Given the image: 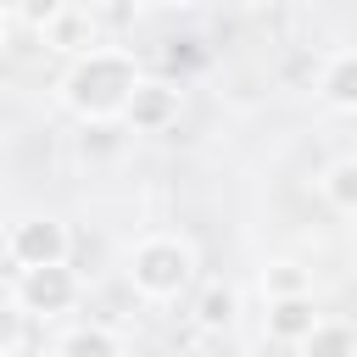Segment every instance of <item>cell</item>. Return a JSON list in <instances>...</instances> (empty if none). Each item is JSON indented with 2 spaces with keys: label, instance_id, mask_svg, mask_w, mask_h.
Returning a JSON list of instances; mask_svg holds the SVG:
<instances>
[{
  "label": "cell",
  "instance_id": "cell-1",
  "mask_svg": "<svg viewBox=\"0 0 357 357\" xmlns=\"http://www.w3.org/2000/svg\"><path fill=\"white\" fill-rule=\"evenodd\" d=\"M139 61L128 56V50H89V56H78L73 67H67V78H61V106L78 117V123H112V117H123V106H128V95L139 89Z\"/></svg>",
  "mask_w": 357,
  "mask_h": 357
},
{
  "label": "cell",
  "instance_id": "cell-2",
  "mask_svg": "<svg viewBox=\"0 0 357 357\" xmlns=\"http://www.w3.org/2000/svg\"><path fill=\"white\" fill-rule=\"evenodd\" d=\"M190 279H195V251L173 234H151L128 251V284L145 301H178Z\"/></svg>",
  "mask_w": 357,
  "mask_h": 357
},
{
  "label": "cell",
  "instance_id": "cell-3",
  "mask_svg": "<svg viewBox=\"0 0 357 357\" xmlns=\"http://www.w3.org/2000/svg\"><path fill=\"white\" fill-rule=\"evenodd\" d=\"M6 251H11L17 268H50V262L73 257V234H67L61 218H22V223H11Z\"/></svg>",
  "mask_w": 357,
  "mask_h": 357
},
{
  "label": "cell",
  "instance_id": "cell-4",
  "mask_svg": "<svg viewBox=\"0 0 357 357\" xmlns=\"http://www.w3.org/2000/svg\"><path fill=\"white\" fill-rule=\"evenodd\" d=\"M17 301L28 318H61L73 301H78V273L67 262H50V268H22L17 273Z\"/></svg>",
  "mask_w": 357,
  "mask_h": 357
},
{
  "label": "cell",
  "instance_id": "cell-5",
  "mask_svg": "<svg viewBox=\"0 0 357 357\" xmlns=\"http://www.w3.org/2000/svg\"><path fill=\"white\" fill-rule=\"evenodd\" d=\"M123 123H128L134 134H162V128H173V123H178V84H167V78H139V89H134L128 106H123Z\"/></svg>",
  "mask_w": 357,
  "mask_h": 357
},
{
  "label": "cell",
  "instance_id": "cell-6",
  "mask_svg": "<svg viewBox=\"0 0 357 357\" xmlns=\"http://www.w3.org/2000/svg\"><path fill=\"white\" fill-rule=\"evenodd\" d=\"M312 324H318L312 296H279V301H268V340L273 346H301L312 335Z\"/></svg>",
  "mask_w": 357,
  "mask_h": 357
},
{
  "label": "cell",
  "instance_id": "cell-7",
  "mask_svg": "<svg viewBox=\"0 0 357 357\" xmlns=\"http://www.w3.org/2000/svg\"><path fill=\"white\" fill-rule=\"evenodd\" d=\"M318 95L335 112H357V50H335L318 67Z\"/></svg>",
  "mask_w": 357,
  "mask_h": 357
},
{
  "label": "cell",
  "instance_id": "cell-8",
  "mask_svg": "<svg viewBox=\"0 0 357 357\" xmlns=\"http://www.w3.org/2000/svg\"><path fill=\"white\" fill-rule=\"evenodd\" d=\"M234 318H240V290L223 284V279H212V284L195 296V324H201L206 335H218V329H234Z\"/></svg>",
  "mask_w": 357,
  "mask_h": 357
},
{
  "label": "cell",
  "instance_id": "cell-9",
  "mask_svg": "<svg viewBox=\"0 0 357 357\" xmlns=\"http://www.w3.org/2000/svg\"><path fill=\"white\" fill-rule=\"evenodd\" d=\"M45 45H56V50L73 56V61L89 56V50H95V22H89V11H73V6H67V11L45 28Z\"/></svg>",
  "mask_w": 357,
  "mask_h": 357
},
{
  "label": "cell",
  "instance_id": "cell-10",
  "mask_svg": "<svg viewBox=\"0 0 357 357\" xmlns=\"http://www.w3.org/2000/svg\"><path fill=\"white\" fill-rule=\"evenodd\" d=\"M301 351L307 357H357V329L340 324V318H318L312 335L301 340Z\"/></svg>",
  "mask_w": 357,
  "mask_h": 357
},
{
  "label": "cell",
  "instance_id": "cell-11",
  "mask_svg": "<svg viewBox=\"0 0 357 357\" xmlns=\"http://www.w3.org/2000/svg\"><path fill=\"white\" fill-rule=\"evenodd\" d=\"M318 190H324V201H329L335 212L357 218V156L329 162V167H324V178H318Z\"/></svg>",
  "mask_w": 357,
  "mask_h": 357
},
{
  "label": "cell",
  "instance_id": "cell-12",
  "mask_svg": "<svg viewBox=\"0 0 357 357\" xmlns=\"http://www.w3.org/2000/svg\"><path fill=\"white\" fill-rule=\"evenodd\" d=\"M56 357H123V346H117L112 329H100V324H78V329L61 335Z\"/></svg>",
  "mask_w": 357,
  "mask_h": 357
},
{
  "label": "cell",
  "instance_id": "cell-13",
  "mask_svg": "<svg viewBox=\"0 0 357 357\" xmlns=\"http://www.w3.org/2000/svg\"><path fill=\"white\" fill-rule=\"evenodd\" d=\"M262 296L279 301V296H312V279L301 262H268L262 268Z\"/></svg>",
  "mask_w": 357,
  "mask_h": 357
},
{
  "label": "cell",
  "instance_id": "cell-14",
  "mask_svg": "<svg viewBox=\"0 0 357 357\" xmlns=\"http://www.w3.org/2000/svg\"><path fill=\"white\" fill-rule=\"evenodd\" d=\"M28 340V312L17 296H0V357H17Z\"/></svg>",
  "mask_w": 357,
  "mask_h": 357
},
{
  "label": "cell",
  "instance_id": "cell-15",
  "mask_svg": "<svg viewBox=\"0 0 357 357\" xmlns=\"http://www.w3.org/2000/svg\"><path fill=\"white\" fill-rule=\"evenodd\" d=\"M61 11H67V0H11V17H17L22 28H33V33H45Z\"/></svg>",
  "mask_w": 357,
  "mask_h": 357
},
{
  "label": "cell",
  "instance_id": "cell-16",
  "mask_svg": "<svg viewBox=\"0 0 357 357\" xmlns=\"http://www.w3.org/2000/svg\"><path fill=\"white\" fill-rule=\"evenodd\" d=\"M78 151H84V156H106V151H117V128H112V123H84Z\"/></svg>",
  "mask_w": 357,
  "mask_h": 357
},
{
  "label": "cell",
  "instance_id": "cell-17",
  "mask_svg": "<svg viewBox=\"0 0 357 357\" xmlns=\"http://www.w3.org/2000/svg\"><path fill=\"white\" fill-rule=\"evenodd\" d=\"M106 6H112V11H117V17H128V11H139V6H145V0H106Z\"/></svg>",
  "mask_w": 357,
  "mask_h": 357
},
{
  "label": "cell",
  "instance_id": "cell-18",
  "mask_svg": "<svg viewBox=\"0 0 357 357\" xmlns=\"http://www.w3.org/2000/svg\"><path fill=\"white\" fill-rule=\"evenodd\" d=\"M279 357H307V351L301 346H279Z\"/></svg>",
  "mask_w": 357,
  "mask_h": 357
},
{
  "label": "cell",
  "instance_id": "cell-19",
  "mask_svg": "<svg viewBox=\"0 0 357 357\" xmlns=\"http://www.w3.org/2000/svg\"><path fill=\"white\" fill-rule=\"evenodd\" d=\"M6 33H11V28H6V11H0V50H6Z\"/></svg>",
  "mask_w": 357,
  "mask_h": 357
},
{
  "label": "cell",
  "instance_id": "cell-20",
  "mask_svg": "<svg viewBox=\"0 0 357 357\" xmlns=\"http://www.w3.org/2000/svg\"><path fill=\"white\" fill-rule=\"evenodd\" d=\"M167 6H195V0H167Z\"/></svg>",
  "mask_w": 357,
  "mask_h": 357
},
{
  "label": "cell",
  "instance_id": "cell-21",
  "mask_svg": "<svg viewBox=\"0 0 357 357\" xmlns=\"http://www.w3.org/2000/svg\"><path fill=\"white\" fill-rule=\"evenodd\" d=\"M251 6H268V0H251Z\"/></svg>",
  "mask_w": 357,
  "mask_h": 357
}]
</instances>
